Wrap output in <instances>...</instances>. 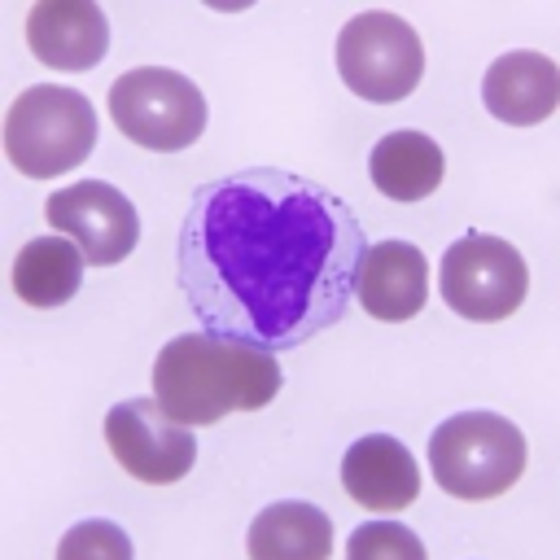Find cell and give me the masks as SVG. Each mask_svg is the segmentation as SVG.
<instances>
[{"label": "cell", "mask_w": 560, "mask_h": 560, "mask_svg": "<svg viewBox=\"0 0 560 560\" xmlns=\"http://www.w3.org/2000/svg\"><path fill=\"white\" fill-rule=\"evenodd\" d=\"M438 284H442V302L472 319V324H499L508 315H516V306L529 293V267L516 254V245H508L503 236L477 232L468 228L438 267Z\"/></svg>", "instance_id": "52a82bcc"}, {"label": "cell", "mask_w": 560, "mask_h": 560, "mask_svg": "<svg viewBox=\"0 0 560 560\" xmlns=\"http://www.w3.org/2000/svg\"><path fill=\"white\" fill-rule=\"evenodd\" d=\"M92 144H96V109L83 92L66 83L26 88L4 114V153L31 179L74 171L92 153Z\"/></svg>", "instance_id": "277c9868"}, {"label": "cell", "mask_w": 560, "mask_h": 560, "mask_svg": "<svg viewBox=\"0 0 560 560\" xmlns=\"http://www.w3.org/2000/svg\"><path fill=\"white\" fill-rule=\"evenodd\" d=\"M83 267H88V258L70 236H61V232L35 236L13 258V293L26 306H39V311L44 306H61V302H70L79 293Z\"/></svg>", "instance_id": "2e32d148"}, {"label": "cell", "mask_w": 560, "mask_h": 560, "mask_svg": "<svg viewBox=\"0 0 560 560\" xmlns=\"http://www.w3.org/2000/svg\"><path fill=\"white\" fill-rule=\"evenodd\" d=\"M341 486L368 512H402L420 494V468L398 438L363 433L341 455Z\"/></svg>", "instance_id": "4fadbf2b"}, {"label": "cell", "mask_w": 560, "mask_h": 560, "mask_svg": "<svg viewBox=\"0 0 560 560\" xmlns=\"http://www.w3.org/2000/svg\"><path fill=\"white\" fill-rule=\"evenodd\" d=\"M26 44L48 70H92L109 52L105 9L92 0H39L26 13Z\"/></svg>", "instance_id": "30bf717a"}, {"label": "cell", "mask_w": 560, "mask_h": 560, "mask_svg": "<svg viewBox=\"0 0 560 560\" xmlns=\"http://www.w3.org/2000/svg\"><path fill=\"white\" fill-rule=\"evenodd\" d=\"M337 74L363 101H402L420 88L424 44L398 13L363 9L337 35Z\"/></svg>", "instance_id": "8992f818"}, {"label": "cell", "mask_w": 560, "mask_h": 560, "mask_svg": "<svg viewBox=\"0 0 560 560\" xmlns=\"http://www.w3.org/2000/svg\"><path fill=\"white\" fill-rule=\"evenodd\" d=\"M245 547L254 560H324L332 551V521L315 503L280 499L254 516Z\"/></svg>", "instance_id": "9a60e30c"}, {"label": "cell", "mask_w": 560, "mask_h": 560, "mask_svg": "<svg viewBox=\"0 0 560 560\" xmlns=\"http://www.w3.org/2000/svg\"><path fill=\"white\" fill-rule=\"evenodd\" d=\"M48 228L70 236L88 267H114L122 262L140 241V214L136 206L105 179H79L70 188H57L44 201Z\"/></svg>", "instance_id": "9c48e42d"}, {"label": "cell", "mask_w": 560, "mask_h": 560, "mask_svg": "<svg viewBox=\"0 0 560 560\" xmlns=\"http://www.w3.org/2000/svg\"><path fill=\"white\" fill-rule=\"evenodd\" d=\"M368 175H372L376 192H385L394 201H420V197L438 192V184L446 175V158H442V144L424 131H389L372 144Z\"/></svg>", "instance_id": "5bb4252c"}, {"label": "cell", "mask_w": 560, "mask_h": 560, "mask_svg": "<svg viewBox=\"0 0 560 560\" xmlns=\"http://www.w3.org/2000/svg\"><path fill=\"white\" fill-rule=\"evenodd\" d=\"M105 442L122 472H131L144 486H171L179 481L197 459L192 424L162 411L158 398H122L105 416Z\"/></svg>", "instance_id": "ba28073f"}, {"label": "cell", "mask_w": 560, "mask_h": 560, "mask_svg": "<svg viewBox=\"0 0 560 560\" xmlns=\"http://www.w3.org/2000/svg\"><path fill=\"white\" fill-rule=\"evenodd\" d=\"M61 560H83V556H105V560H127L131 556V538L114 525V521H79L61 542H57Z\"/></svg>", "instance_id": "ac0fdd59"}, {"label": "cell", "mask_w": 560, "mask_h": 560, "mask_svg": "<svg viewBox=\"0 0 560 560\" xmlns=\"http://www.w3.org/2000/svg\"><path fill=\"white\" fill-rule=\"evenodd\" d=\"M284 385L280 359L254 341L179 332L153 359V398L184 424H214L228 411H258Z\"/></svg>", "instance_id": "7a4b0ae2"}, {"label": "cell", "mask_w": 560, "mask_h": 560, "mask_svg": "<svg viewBox=\"0 0 560 560\" xmlns=\"http://www.w3.org/2000/svg\"><path fill=\"white\" fill-rule=\"evenodd\" d=\"M350 560H424V542L394 521H368L346 542Z\"/></svg>", "instance_id": "e0dca14e"}, {"label": "cell", "mask_w": 560, "mask_h": 560, "mask_svg": "<svg viewBox=\"0 0 560 560\" xmlns=\"http://www.w3.org/2000/svg\"><path fill=\"white\" fill-rule=\"evenodd\" d=\"M114 127L153 153H179L206 131V96L201 88L171 66H136L109 88Z\"/></svg>", "instance_id": "5b68a950"}, {"label": "cell", "mask_w": 560, "mask_h": 560, "mask_svg": "<svg viewBox=\"0 0 560 560\" xmlns=\"http://www.w3.org/2000/svg\"><path fill=\"white\" fill-rule=\"evenodd\" d=\"M359 306L381 324H402L429 302V262L411 241H376L363 249L354 276Z\"/></svg>", "instance_id": "8fae6325"}, {"label": "cell", "mask_w": 560, "mask_h": 560, "mask_svg": "<svg viewBox=\"0 0 560 560\" xmlns=\"http://www.w3.org/2000/svg\"><path fill=\"white\" fill-rule=\"evenodd\" d=\"M481 105L508 127L547 122L560 105V70L547 52L516 48L490 61L481 79Z\"/></svg>", "instance_id": "7c38bea8"}, {"label": "cell", "mask_w": 560, "mask_h": 560, "mask_svg": "<svg viewBox=\"0 0 560 560\" xmlns=\"http://www.w3.org/2000/svg\"><path fill=\"white\" fill-rule=\"evenodd\" d=\"M363 249L368 232L337 192L280 166H245L192 192L175 262L206 332L280 354L346 315Z\"/></svg>", "instance_id": "6da1fadb"}, {"label": "cell", "mask_w": 560, "mask_h": 560, "mask_svg": "<svg viewBox=\"0 0 560 560\" xmlns=\"http://www.w3.org/2000/svg\"><path fill=\"white\" fill-rule=\"evenodd\" d=\"M529 464L525 433L499 411H459L429 438L433 481L455 499H499L521 481Z\"/></svg>", "instance_id": "3957f363"}]
</instances>
